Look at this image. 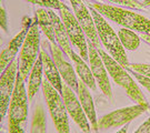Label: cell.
Returning <instances> with one entry per match:
<instances>
[{
  "label": "cell",
  "instance_id": "7c38bea8",
  "mask_svg": "<svg viewBox=\"0 0 150 133\" xmlns=\"http://www.w3.org/2000/svg\"><path fill=\"white\" fill-rule=\"evenodd\" d=\"M88 52H89V59H88L89 67L93 78L96 80V83L103 93V96L108 98L109 100H112V89L109 81V73L100 54L98 52V50L90 46L89 43H88Z\"/></svg>",
  "mask_w": 150,
  "mask_h": 133
},
{
  "label": "cell",
  "instance_id": "4316f807",
  "mask_svg": "<svg viewBox=\"0 0 150 133\" xmlns=\"http://www.w3.org/2000/svg\"><path fill=\"white\" fill-rule=\"evenodd\" d=\"M129 72H130V73H131V75H134V78L137 79V81L139 82L140 84L142 85L144 88L147 89L148 92H150V78L145 77V75H139V73H137V72H134V71H129Z\"/></svg>",
  "mask_w": 150,
  "mask_h": 133
},
{
  "label": "cell",
  "instance_id": "ac0fdd59",
  "mask_svg": "<svg viewBox=\"0 0 150 133\" xmlns=\"http://www.w3.org/2000/svg\"><path fill=\"white\" fill-rule=\"evenodd\" d=\"M70 59L74 62V68H75L76 75L79 78L81 82H83L85 84L91 89V90H96V80L92 75V72L90 70V67H88V64L86 63V60L81 58V56L79 53L72 51L70 54Z\"/></svg>",
  "mask_w": 150,
  "mask_h": 133
},
{
  "label": "cell",
  "instance_id": "2e32d148",
  "mask_svg": "<svg viewBox=\"0 0 150 133\" xmlns=\"http://www.w3.org/2000/svg\"><path fill=\"white\" fill-rule=\"evenodd\" d=\"M40 58L42 61V70L45 75H46V80L61 94L64 81L61 79V75L57 69V65L54 63L52 57L46 50L41 49L40 50Z\"/></svg>",
  "mask_w": 150,
  "mask_h": 133
},
{
  "label": "cell",
  "instance_id": "f1b7e54d",
  "mask_svg": "<svg viewBox=\"0 0 150 133\" xmlns=\"http://www.w3.org/2000/svg\"><path fill=\"white\" fill-rule=\"evenodd\" d=\"M141 40H144L145 42H147L148 44H150V34H147V33H142L141 37H140Z\"/></svg>",
  "mask_w": 150,
  "mask_h": 133
},
{
  "label": "cell",
  "instance_id": "1f68e13d",
  "mask_svg": "<svg viewBox=\"0 0 150 133\" xmlns=\"http://www.w3.org/2000/svg\"><path fill=\"white\" fill-rule=\"evenodd\" d=\"M4 132H5V130L1 128V125H0V133H4Z\"/></svg>",
  "mask_w": 150,
  "mask_h": 133
},
{
  "label": "cell",
  "instance_id": "277c9868",
  "mask_svg": "<svg viewBox=\"0 0 150 133\" xmlns=\"http://www.w3.org/2000/svg\"><path fill=\"white\" fill-rule=\"evenodd\" d=\"M90 10L93 21L96 23L97 28V33L100 42L103 44V47L106 48L107 52L117 62H118L121 67H123L125 69L129 65L128 57L126 50L122 47V44L119 40L118 34L115 32L111 26L109 25L106 20L105 17H102L96 9H93L92 7H88Z\"/></svg>",
  "mask_w": 150,
  "mask_h": 133
},
{
  "label": "cell",
  "instance_id": "6da1fadb",
  "mask_svg": "<svg viewBox=\"0 0 150 133\" xmlns=\"http://www.w3.org/2000/svg\"><path fill=\"white\" fill-rule=\"evenodd\" d=\"M90 7L96 9L102 17L116 22L117 25L122 26V28L132 31H138L140 33L150 34V19L142 15L120 7L106 5L99 1L92 2Z\"/></svg>",
  "mask_w": 150,
  "mask_h": 133
},
{
  "label": "cell",
  "instance_id": "8fae6325",
  "mask_svg": "<svg viewBox=\"0 0 150 133\" xmlns=\"http://www.w3.org/2000/svg\"><path fill=\"white\" fill-rule=\"evenodd\" d=\"M61 96L64 100L66 110L68 112V114L71 117V119L75 121L76 124L80 128V130L83 133H91L92 129H91L90 122H89L86 113H85L80 102H79L77 93L70 87L64 83Z\"/></svg>",
  "mask_w": 150,
  "mask_h": 133
},
{
  "label": "cell",
  "instance_id": "ffe728a7",
  "mask_svg": "<svg viewBox=\"0 0 150 133\" xmlns=\"http://www.w3.org/2000/svg\"><path fill=\"white\" fill-rule=\"evenodd\" d=\"M35 20L37 21V25L40 29V31L43 32V34L49 40V42H54V27H52V22H51L50 16H49L48 9H46V8L37 9Z\"/></svg>",
  "mask_w": 150,
  "mask_h": 133
},
{
  "label": "cell",
  "instance_id": "484cf974",
  "mask_svg": "<svg viewBox=\"0 0 150 133\" xmlns=\"http://www.w3.org/2000/svg\"><path fill=\"white\" fill-rule=\"evenodd\" d=\"M0 28L8 33L9 31V23H8V13L6 9L5 0H0Z\"/></svg>",
  "mask_w": 150,
  "mask_h": 133
},
{
  "label": "cell",
  "instance_id": "83f0119b",
  "mask_svg": "<svg viewBox=\"0 0 150 133\" xmlns=\"http://www.w3.org/2000/svg\"><path fill=\"white\" fill-rule=\"evenodd\" d=\"M134 133H150V118H148Z\"/></svg>",
  "mask_w": 150,
  "mask_h": 133
},
{
  "label": "cell",
  "instance_id": "52a82bcc",
  "mask_svg": "<svg viewBox=\"0 0 150 133\" xmlns=\"http://www.w3.org/2000/svg\"><path fill=\"white\" fill-rule=\"evenodd\" d=\"M150 106L134 104V106L120 108L115 111L108 113L98 120V129L99 130H108V129L119 128L126 124H129L134 119L147 112Z\"/></svg>",
  "mask_w": 150,
  "mask_h": 133
},
{
  "label": "cell",
  "instance_id": "30bf717a",
  "mask_svg": "<svg viewBox=\"0 0 150 133\" xmlns=\"http://www.w3.org/2000/svg\"><path fill=\"white\" fill-rule=\"evenodd\" d=\"M18 75V59H15L0 75V122L8 113Z\"/></svg>",
  "mask_w": 150,
  "mask_h": 133
},
{
  "label": "cell",
  "instance_id": "7a4b0ae2",
  "mask_svg": "<svg viewBox=\"0 0 150 133\" xmlns=\"http://www.w3.org/2000/svg\"><path fill=\"white\" fill-rule=\"evenodd\" d=\"M98 52L101 57L103 63L106 65L109 75L112 78V80L119 85L121 87L125 92L127 93V96L134 100L137 104H141V106H150L147 99H146L145 94L142 93L141 89L139 88V85L136 83V81L132 79V77L130 75L127 70L125 69L123 67H121L120 64L115 60V59L106 52L103 49H97Z\"/></svg>",
  "mask_w": 150,
  "mask_h": 133
},
{
  "label": "cell",
  "instance_id": "7402d4cb",
  "mask_svg": "<svg viewBox=\"0 0 150 133\" xmlns=\"http://www.w3.org/2000/svg\"><path fill=\"white\" fill-rule=\"evenodd\" d=\"M47 132V117L41 104H38L35 109L31 119L30 133H46Z\"/></svg>",
  "mask_w": 150,
  "mask_h": 133
},
{
  "label": "cell",
  "instance_id": "3957f363",
  "mask_svg": "<svg viewBox=\"0 0 150 133\" xmlns=\"http://www.w3.org/2000/svg\"><path fill=\"white\" fill-rule=\"evenodd\" d=\"M28 100L25 80L18 73L16 85L8 109L9 133H25L28 121Z\"/></svg>",
  "mask_w": 150,
  "mask_h": 133
},
{
  "label": "cell",
  "instance_id": "cb8c5ba5",
  "mask_svg": "<svg viewBox=\"0 0 150 133\" xmlns=\"http://www.w3.org/2000/svg\"><path fill=\"white\" fill-rule=\"evenodd\" d=\"M106 2L113 4V5H119L127 7L130 9H137V10H144L145 6L142 2H140L138 0H105Z\"/></svg>",
  "mask_w": 150,
  "mask_h": 133
},
{
  "label": "cell",
  "instance_id": "5b68a950",
  "mask_svg": "<svg viewBox=\"0 0 150 133\" xmlns=\"http://www.w3.org/2000/svg\"><path fill=\"white\" fill-rule=\"evenodd\" d=\"M40 32L37 21L33 19L20 49V56L18 59V73L23 80H26L29 75L32 67L40 56Z\"/></svg>",
  "mask_w": 150,
  "mask_h": 133
},
{
  "label": "cell",
  "instance_id": "603a6c76",
  "mask_svg": "<svg viewBox=\"0 0 150 133\" xmlns=\"http://www.w3.org/2000/svg\"><path fill=\"white\" fill-rule=\"evenodd\" d=\"M27 2L33 4V5L40 6L46 9H52V10H61L67 8L68 6L64 5V2H61V0H25Z\"/></svg>",
  "mask_w": 150,
  "mask_h": 133
},
{
  "label": "cell",
  "instance_id": "4dcf8cb0",
  "mask_svg": "<svg viewBox=\"0 0 150 133\" xmlns=\"http://www.w3.org/2000/svg\"><path fill=\"white\" fill-rule=\"evenodd\" d=\"M142 4H144V6H145V7H147V6H150V0H144V2H142Z\"/></svg>",
  "mask_w": 150,
  "mask_h": 133
},
{
  "label": "cell",
  "instance_id": "5bb4252c",
  "mask_svg": "<svg viewBox=\"0 0 150 133\" xmlns=\"http://www.w3.org/2000/svg\"><path fill=\"white\" fill-rule=\"evenodd\" d=\"M31 22L32 20H30L29 18H26V21L22 23V28L20 32L12 38L10 42L8 43V46L1 51V53H0V75L16 59L17 53L20 51L22 44H23V41L26 39V36H27Z\"/></svg>",
  "mask_w": 150,
  "mask_h": 133
},
{
  "label": "cell",
  "instance_id": "ba28073f",
  "mask_svg": "<svg viewBox=\"0 0 150 133\" xmlns=\"http://www.w3.org/2000/svg\"><path fill=\"white\" fill-rule=\"evenodd\" d=\"M59 13L67 34L70 39V42L75 46L76 49H78V52L81 56V58L88 61L89 59L88 41H87L86 34L79 25V22L77 21L74 12L70 11L69 7H67L64 9H61Z\"/></svg>",
  "mask_w": 150,
  "mask_h": 133
},
{
  "label": "cell",
  "instance_id": "9c48e42d",
  "mask_svg": "<svg viewBox=\"0 0 150 133\" xmlns=\"http://www.w3.org/2000/svg\"><path fill=\"white\" fill-rule=\"evenodd\" d=\"M69 2L72 7L74 15L77 21L79 22V25L86 34L88 43L93 48L100 49L101 42L98 37L96 23L93 21V18H92L89 8H87V6L83 4L82 0H69Z\"/></svg>",
  "mask_w": 150,
  "mask_h": 133
},
{
  "label": "cell",
  "instance_id": "9a60e30c",
  "mask_svg": "<svg viewBox=\"0 0 150 133\" xmlns=\"http://www.w3.org/2000/svg\"><path fill=\"white\" fill-rule=\"evenodd\" d=\"M76 93H77L79 102H80L81 106H82V109H83V111H85L87 118H88V120L90 122L91 129L95 130L97 132L99 130L98 129V119H97L95 102H93L92 96H91L90 91H89V88L83 82H81L80 80H79L78 90H77Z\"/></svg>",
  "mask_w": 150,
  "mask_h": 133
},
{
  "label": "cell",
  "instance_id": "e0dca14e",
  "mask_svg": "<svg viewBox=\"0 0 150 133\" xmlns=\"http://www.w3.org/2000/svg\"><path fill=\"white\" fill-rule=\"evenodd\" d=\"M49 16L52 22V27H54V42L59 46V48L66 53L67 57L70 58V54L74 51V49L70 46V39L67 34V31L64 29V26L60 16H58L52 9H48Z\"/></svg>",
  "mask_w": 150,
  "mask_h": 133
},
{
  "label": "cell",
  "instance_id": "8992f818",
  "mask_svg": "<svg viewBox=\"0 0 150 133\" xmlns=\"http://www.w3.org/2000/svg\"><path fill=\"white\" fill-rule=\"evenodd\" d=\"M42 92L48 106V111L52 119L54 128L58 133H71L68 119V112L66 110L62 96L52 85L45 79L42 81Z\"/></svg>",
  "mask_w": 150,
  "mask_h": 133
},
{
  "label": "cell",
  "instance_id": "f546056e",
  "mask_svg": "<svg viewBox=\"0 0 150 133\" xmlns=\"http://www.w3.org/2000/svg\"><path fill=\"white\" fill-rule=\"evenodd\" d=\"M128 127H129L128 124L123 125L122 129H120V130H119V131H117L116 133H127V132H128Z\"/></svg>",
  "mask_w": 150,
  "mask_h": 133
},
{
  "label": "cell",
  "instance_id": "44dd1931",
  "mask_svg": "<svg viewBox=\"0 0 150 133\" xmlns=\"http://www.w3.org/2000/svg\"><path fill=\"white\" fill-rule=\"evenodd\" d=\"M118 37L120 42L122 44L125 50L136 51L140 46V37L132 30H129L126 28H120L118 30Z\"/></svg>",
  "mask_w": 150,
  "mask_h": 133
},
{
  "label": "cell",
  "instance_id": "d6986e66",
  "mask_svg": "<svg viewBox=\"0 0 150 133\" xmlns=\"http://www.w3.org/2000/svg\"><path fill=\"white\" fill-rule=\"evenodd\" d=\"M42 61L41 58L39 56V58L37 59L35 65L32 67L31 71L29 73V78H28V85H27V96L29 102L32 101V99L35 98V96L38 93L39 89L42 85Z\"/></svg>",
  "mask_w": 150,
  "mask_h": 133
},
{
  "label": "cell",
  "instance_id": "4fadbf2b",
  "mask_svg": "<svg viewBox=\"0 0 150 133\" xmlns=\"http://www.w3.org/2000/svg\"><path fill=\"white\" fill-rule=\"evenodd\" d=\"M49 48H50L51 57H52L54 63L57 65V69L59 71L64 83H66L75 92H77L78 84H79V79L76 75L75 68L66 58V53L59 48V46L56 42H50Z\"/></svg>",
  "mask_w": 150,
  "mask_h": 133
},
{
  "label": "cell",
  "instance_id": "d4e9b609",
  "mask_svg": "<svg viewBox=\"0 0 150 133\" xmlns=\"http://www.w3.org/2000/svg\"><path fill=\"white\" fill-rule=\"evenodd\" d=\"M128 71H134L141 75L150 78V64L149 63H129L126 68Z\"/></svg>",
  "mask_w": 150,
  "mask_h": 133
}]
</instances>
